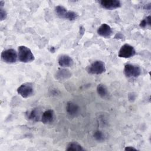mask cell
Instances as JSON below:
<instances>
[{"label": "cell", "instance_id": "cell-1", "mask_svg": "<svg viewBox=\"0 0 151 151\" xmlns=\"http://www.w3.org/2000/svg\"><path fill=\"white\" fill-rule=\"evenodd\" d=\"M18 60L24 63H31L35 60L34 55L31 49L25 45H20L18 47Z\"/></svg>", "mask_w": 151, "mask_h": 151}, {"label": "cell", "instance_id": "cell-2", "mask_svg": "<svg viewBox=\"0 0 151 151\" xmlns=\"http://www.w3.org/2000/svg\"><path fill=\"white\" fill-rule=\"evenodd\" d=\"M55 11L58 17L69 21H74L78 17V14L76 12L67 10V8L62 5L56 6L55 7Z\"/></svg>", "mask_w": 151, "mask_h": 151}, {"label": "cell", "instance_id": "cell-3", "mask_svg": "<svg viewBox=\"0 0 151 151\" xmlns=\"http://www.w3.org/2000/svg\"><path fill=\"white\" fill-rule=\"evenodd\" d=\"M106 71L105 64L100 60H96L93 62L87 68V71L90 74L100 75Z\"/></svg>", "mask_w": 151, "mask_h": 151}, {"label": "cell", "instance_id": "cell-4", "mask_svg": "<svg viewBox=\"0 0 151 151\" xmlns=\"http://www.w3.org/2000/svg\"><path fill=\"white\" fill-rule=\"evenodd\" d=\"M123 73L127 78H137L142 73V70L139 65L126 64L124 65Z\"/></svg>", "mask_w": 151, "mask_h": 151}, {"label": "cell", "instance_id": "cell-5", "mask_svg": "<svg viewBox=\"0 0 151 151\" xmlns=\"http://www.w3.org/2000/svg\"><path fill=\"white\" fill-rule=\"evenodd\" d=\"M1 59L7 64L15 63L18 60V52L12 48L4 50L1 52Z\"/></svg>", "mask_w": 151, "mask_h": 151}, {"label": "cell", "instance_id": "cell-6", "mask_svg": "<svg viewBox=\"0 0 151 151\" xmlns=\"http://www.w3.org/2000/svg\"><path fill=\"white\" fill-rule=\"evenodd\" d=\"M17 93L22 98L27 99L32 96L34 93L33 84L31 83H24L17 88Z\"/></svg>", "mask_w": 151, "mask_h": 151}, {"label": "cell", "instance_id": "cell-7", "mask_svg": "<svg viewBox=\"0 0 151 151\" xmlns=\"http://www.w3.org/2000/svg\"><path fill=\"white\" fill-rule=\"evenodd\" d=\"M135 54L136 50L134 48L129 44L123 45L118 52V56L120 58H129L133 57L135 55Z\"/></svg>", "mask_w": 151, "mask_h": 151}, {"label": "cell", "instance_id": "cell-8", "mask_svg": "<svg viewBox=\"0 0 151 151\" xmlns=\"http://www.w3.org/2000/svg\"><path fill=\"white\" fill-rule=\"evenodd\" d=\"M42 113L38 108H34L25 113V117L27 120L32 122L41 121Z\"/></svg>", "mask_w": 151, "mask_h": 151}, {"label": "cell", "instance_id": "cell-9", "mask_svg": "<svg viewBox=\"0 0 151 151\" xmlns=\"http://www.w3.org/2000/svg\"><path fill=\"white\" fill-rule=\"evenodd\" d=\"M99 2L103 8L108 10H114L121 6V2L119 0H102Z\"/></svg>", "mask_w": 151, "mask_h": 151}, {"label": "cell", "instance_id": "cell-10", "mask_svg": "<svg viewBox=\"0 0 151 151\" xmlns=\"http://www.w3.org/2000/svg\"><path fill=\"white\" fill-rule=\"evenodd\" d=\"M97 32L100 36L103 38H108L111 36L113 34V31L111 27L109 25L104 23V24H102L98 28L97 30Z\"/></svg>", "mask_w": 151, "mask_h": 151}, {"label": "cell", "instance_id": "cell-11", "mask_svg": "<svg viewBox=\"0 0 151 151\" xmlns=\"http://www.w3.org/2000/svg\"><path fill=\"white\" fill-rule=\"evenodd\" d=\"M55 113L53 110L48 109L44 111L41 116V122L45 124H51L54 121Z\"/></svg>", "mask_w": 151, "mask_h": 151}, {"label": "cell", "instance_id": "cell-12", "mask_svg": "<svg viewBox=\"0 0 151 151\" xmlns=\"http://www.w3.org/2000/svg\"><path fill=\"white\" fill-rule=\"evenodd\" d=\"M58 63L61 68H67L71 67L74 64V61L70 56L63 54L59 57Z\"/></svg>", "mask_w": 151, "mask_h": 151}, {"label": "cell", "instance_id": "cell-13", "mask_svg": "<svg viewBox=\"0 0 151 151\" xmlns=\"http://www.w3.org/2000/svg\"><path fill=\"white\" fill-rule=\"evenodd\" d=\"M79 106L77 104L72 101L67 102L66 104V111L69 116L71 117L77 116L79 113Z\"/></svg>", "mask_w": 151, "mask_h": 151}, {"label": "cell", "instance_id": "cell-14", "mask_svg": "<svg viewBox=\"0 0 151 151\" xmlns=\"http://www.w3.org/2000/svg\"><path fill=\"white\" fill-rule=\"evenodd\" d=\"M71 77V73L65 68H59L55 74V77L58 80H67Z\"/></svg>", "mask_w": 151, "mask_h": 151}, {"label": "cell", "instance_id": "cell-15", "mask_svg": "<svg viewBox=\"0 0 151 151\" xmlns=\"http://www.w3.org/2000/svg\"><path fill=\"white\" fill-rule=\"evenodd\" d=\"M66 150L68 151H84L86 150L85 149L81 146L80 144L77 143V142H70L68 145L67 146V147L65 149Z\"/></svg>", "mask_w": 151, "mask_h": 151}, {"label": "cell", "instance_id": "cell-16", "mask_svg": "<svg viewBox=\"0 0 151 151\" xmlns=\"http://www.w3.org/2000/svg\"><path fill=\"white\" fill-rule=\"evenodd\" d=\"M96 90L99 96H100L103 99L106 98L109 94V92L107 87H106L105 85L103 84H98L96 88Z\"/></svg>", "mask_w": 151, "mask_h": 151}, {"label": "cell", "instance_id": "cell-17", "mask_svg": "<svg viewBox=\"0 0 151 151\" xmlns=\"http://www.w3.org/2000/svg\"><path fill=\"white\" fill-rule=\"evenodd\" d=\"M93 137L95 140L99 142H102L105 140V135L103 132L97 130L93 133Z\"/></svg>", "mask_w": 151, "mask_h": 151}, {"label": "cell", "instance_id": "cell-18", "mask_svg": "<svg viewBox=\"0 0 151 151\" xmlns=\"http://www.w3.org/2000/svg\"><path fill=\"white\" fill-rule=\"evenodd\" d=\"M150 25V15L146 17L142 21H141L139 24V26L143 28H145Z\"/></svg>", "mask_w": 151, "mask_h": 151}, {"label": "cell", "instance_id": "cell-19", "mask_svg": "<svg viewBox=\"0 0 151 151\" xmlns=\"http://www.w3.org/2000/svg\"><path fill=\"white\" fill-rule=\"evenodd\" d=\"M7 17V12L4 9V7H0V20L2 21Z\"/></svg>", "mask_w": 151, "mask_h": 151}, {"label": "cell", "instance_id": "cell-20", "mask_svg": "<svg viewBox=\"0 0 151 151\" xmlns=\"http://www.w3.org/2000/svg\"><path fill=\"white\" fill-rule=\"evenodd\" d=\"M125 150H138L137 149L134 147L133 146H126L124 147Z\"/></svg>", "mask_w": 151, "mask_h": 151}, {"label": "cell", "instance_id": "cell-21", "mask_svg": "<svg viewBox=\"0 0 151 151\" xmlns=\"http://www.w3.org/2000/svg\"><path fill=\"white\" fill-rule=\"evenodd\" d=\"M134 95H135V94H134L133 93H130V94H129V100H131L132 99H133V100H134L135 99H136V96H134V97H133Z\"/></svg>", "mask_w": 151, "mask_h": 151}]
</instances>
